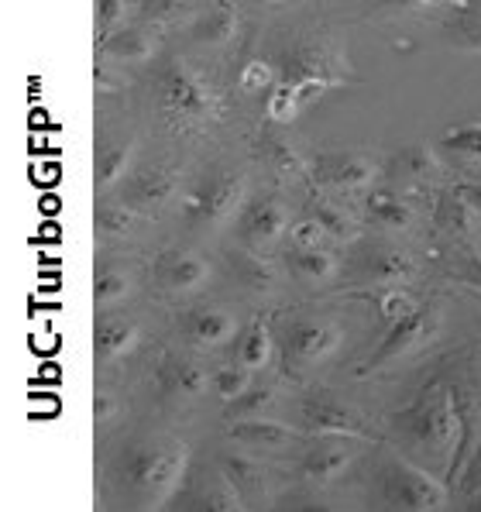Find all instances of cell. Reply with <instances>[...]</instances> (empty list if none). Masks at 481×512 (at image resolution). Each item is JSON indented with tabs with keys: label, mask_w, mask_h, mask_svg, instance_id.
Wrapping results in <instances>:
<instances>
[{
	"label": "cell",
	"mask_w": 481,
	"mask_h": 512,
	"mask_svg": "<svg viewBox=\"0 0 481 512\" xmlns=\"http://www.w3.org/2000/svg\"><path fill=\"white\" fill-rule=\"evenodd\" d=\"M399 433L413 451H420L427 461H444L454 451L451 471L461 464V416L454 406V392L444 378H433L416 392V399L396 416Z\"/></svg>",
	"instance_id": "6da1fadb"
},
{
	"label": "cell",
	"mask_w": 481,
	"mask_h": 512,
	"mask_svg": "<svg viewBox=\"0 0 481 512\" xmlns=\"http://www.w3.org/2000/svg\"><path fill=\"white\" fill-rule=\"evenodd\" d=\"M186 447L179 440H148L121 464V485L138 506L159 509L186 475Z\"/></svg>",
	"instance_id": "7a4b0ae2"
},
{
	"label": "cell",
	"mask_w": 481,
	"mask_h": 512,
	"mask_svg": "<svg viewBox=\"0 0 481 512\" xmlns=\"http://www.w3.org/2000/svg\"><path fill=\"white\" fill-rule=\"evenodd\" d=\"M159 107L176 131H203L220 117L217 93H210V86L186 62H172L159 76Z\"/></svg>",
	"instance_id": "3957f363"
},
{
	"label": "cell",
	"mask_w": 481,
	"mask_h": 512,
	"mask_svg": "<svg viewBox=\"0 0 481 512\" xmlns=\"http://www.w3.org/2000/svg\"><path fill=\"white\" fill-rule=\"evenodd\" d=\"M186 220L196 231H214L227 224L238 210H244V176L234 169H210L193 189L186 193Z\"/></svg>",
	"instance_id": "277c9868"
},
{
	"label": "cell",
	"mask_w": 481,
	"mask_h": 512,
	"mask_svg": "<svg viewBox=\"0 0 481 512\" xmlns=\"http://www.w3.org/2000/svg\"><path fill=\"white\" fill-rule=\"evenodd\" d=\"M385 499L396 509H444L447 488L433 482L420 464L406 458H392V468L385 475Z\"/></svg>",
	"instance_id": "5b68a950"
},
{
	"label": "cell",
	"mask_w": 481,
	"mask_h": 512,
	"mask_svg": "<svg viewBox=\"0 0 481 512\" xmlns=\"http://www.w3.org/2000/svg\"><path fill=\"white\" fill-rule=\"evenodd\" d=\"M440 334V310L437 303H416V310L409 317H402L399 324H392L389 337L378 344V351L372 354L368 368H382L385 361L399 358V354H409V351H420L427 348L433 337Z\"/></svg>",
	"instance_id": "8992f818"
},
{
	"label": "cell",
	"mask_w": 481,
	"mask_h": 512,
	"mask_svg": "<svg viewBox=\"0 0 481 512\" xmlns=\"http://www.w3.org/2000/svg\"><path fill=\"white\" fill-rule=\"evenodd\" d=\"M354 279L372 282L375 289H402L406 282L416 279V265L399 248L372 244V248H365L354 258Z\"/></svg>",
	"instance_id": "52a82bcc"
},
{
	"label": "cell",
	"mask_w": 481,
	"mask_h": 512,
	"mask_svg": "<svg viewBox=\"0 0 481 512\" xmlns=\"http://www.w3.org/2000/svg\"><path fill=\"white\" fill-rule=\"evenodd\" d=\"M238 227H241V241L248 248H265V244H275L282 238V231L289 227V214L279 203V196L265 193L258 200L244 203Z\"/></svg>",
	"instance_id": "ba28073f"
},
{
	"label": "cell",
	"mask_w": 481,
	"mask_h": 512,
	"mask_svg": "<svg viewBox=\"0 0 481 512\" xmlns=\"http://www.w3.org/2000/svg\"><path fill=\"white\" fill-rule=\"evenodd\" d=\"M313 176L320 186L337 189V193H358L375 179V159H368L365 152H334L323 155L313 165Z\"/></svg>",
	"instance_id": "9c48e42d"
},
{
	"label": "cell",
	"mask_w": 481,
	"mask_h": 512,
	"mask_svg": "<svg viewBox=\"0 0 481 512\" xmlns=\"http://www.w3.org/2000/svg\"><path fill=\"white\" fill-rule=\"evenodd\" d=\"M341 327L330 324V320H306L296 324L286 337V358L293 365H317L327 354L341 348Z\"/></svg>",
	"instance_id": "30bf717a"
},
{
	"label": "cell",
	"mask_w": 481,
	"mask_h": 512,
	"mask_svg": "<svg viewBox=\"0 0 481 512\" xmlns=\"http://www.w3.org/2000/svg\"><path fill=\"white\" fill-rule=\"evenodd\" d=\"M179 189H183V176L176 169H169V165H148L128 186V203L134 210H141V214L145 210L152 214V210L169 207L179 196Z\"/></svg>",
	"instance_id": "8fae6325"
},
{
	"label": "cell",
	"mask_w": 481,
	"mask_h": 512,
	"mask_svg": "<svg viewBox=\"0 0 481 512\" xmlns=\"http://www.w3.org/2000/svg\"><path fill=\"white\" fill-rule=\"evenodd\" d=\"M207 275H210L207 258L193 255V251H165L159 262H155V282L162 289H169V293H189Z\"/></svg>",
	"instance_id": "7c38bea8"
},
{
	"label": "cell",
	"mask_w": 481,
	"mask_h": 512,
	"mask_svg": "<svg viewBox=\"0 0 481 512\" xmlns=\"http://www.w3.org/2000/svg\"><path fill=\"white\" fill-rule=\"evenodd\" d=\"M303 423L313 433H344V437H368L365 423H361L348 406L334 403V399H323V396H310L303 403Z\"/></svg>",
	"instance_id": "4fadbf2b"
},
{
	"label": "cell",
	"mask_w": 481,
	"mask_h": 512,
	"mask_svg": "<svg viewBox=\"0 0 481 512\" xmlns=\"http://www.w3.org/2000/svg\"><path fill=\"white\" fill-rule=\"evenodd\" d=\"M159 389H162L165 399H179V403H186V399L203 396V389H207V375H203V368L189 358H165L162 368H159Z\"/></svg>",
	"instance_id": "5bb4252c"
},
{
	"label": "cell",
	"mask_w": 481,
	"mask_h": 512,
	"mask_svg": "<svg viewBox=\"0 0 481 512\" xmlns=\"http://www.w3.org/2000/svg\"><path fill=\"white\" fill-rule=\"evenodd\" d=\"M365 214L372 224L385 227V231H413L416 224V210L413 203H406L399 193H392V189H372V193L365 196Z\"/></svg>",
	"instance_id": "9a60e30c"
},
{
	"label": "cell",
	"mask_w": 481,
	"mask_h": 512,
	"mask_svg": "<svg viewBox=\"0 0 481 512\" xmlns=\"http://www.w3.org/2000/svg\"><path fill=\"white\" fill-rule=\"evenodd\" d=\"M234 334V320L231 313L214 310V306H203V310H193L186 317V337L200 348H217V344L231 341Z\"/></svg>",
	"instance_id": "2e32d148"
},
{
	"label": "cell",
	"mask_w": 481,
	"mask_h": 512,
	"mask_svg": "<svg viewBox=\"0 0 481 512\" xmlns=\"http://www.w3.org/2000/svg\"><path fill=\"white\" fill-rule=\"evenodd\" d=\"M224 475L234 485V492L241 495V502H262L265 499V478L262 468L248 458V454H227L224 458Z\"/></svg>",
	"instance_id": "e0dca14e"
},
{
	"label": "cell",
	"mask_w": 481,
	"mask_h": 512,
	"mask_svg": "<svg viewBox=\"0 0 481 512\" xmlns=\"http://www.w3.org/2000/svg\"><path fill=\"white\" fill-rule=\"evenodd\" d=\"M231 440L251 447V451H279L282 444L293 440V430L279 427V423H268V420H244L231 430Z\"/></svg>",
	"instance_id": "ac0fdd59"
},
{
	"label": "cell",
	"mask_w": 481,
	"mask_h": 512,
	"mask_svg": "<svg viewBox=\"0 0 481 512\" xmlns=\"http://www.w3.org/2000/svg\"><path fill=\"white\" fill-rule=\"evenodd\" d=\"M134 341H138V327L131 324V320H104V324L97 327V337H93V348L104 361H114L121 358V354H128L134 348Z\"/></svg>",
	"instance_id": "d6986e66"
},
{
	"label": "cell",
	"mask_w": 481,
	"mask_h": 512,
	"mask_svg": "<svg viewBox=\"0 0 481 512\" xmlns=\"http://www.w3.org/2000/svg\"><path fill=\"white\" fill-rule=\"evenodd\" d=\"M475 217H478V210L471 207L457 189L454 193H444L437 200V227L444 234H457V238H464V234H471V227H475Z\"/></svg>",
	"instance_id": "ffe728a7"
},
{
	"label": "cell",
	"mask_w": 481,
	"mask_h": 512,
	"mask_svg": "<svg viewBox=\"0 0 481 512\" xmlns=\"http://www.w3.org/2000/svg\"><path fill=\"white\" fill-rule=\"evenodd\" d=\"M289 269L303 282H327L337 272V258L327 248H293L289 251Z\"/></svg>",
	"instance_id": "44dd1931"
},
{
	"label": "cell",
	"mask_w": 481,
	"mask_h": 512,
	"mask_svg": "<svg viewBox=\"0 0 481 512\" xmlns=\"http://www.w3.org/2000/svg\"><path fill=\"white\" fill-rule=\"evenodd\" d=\"M262 155H265V162L272 165V172L279 179H299V176H306V172H310V162H306L303 155L289 145V141H282L275 135L262 138Z\"/></svg>",
	"instance_id": "7402d4cb"
},
{
	"label": "cell",
	"mask_w": 481,
	"mask_h": 512,
	"mask_svg": "<svg viewBox=\"0 0 481 512\" xmlns=\"http://www.w3.org/2000/svg\"><path fill=\"white\" fill-rule=\"evenodd\" d=\"M348 464H351V451H344V447H323V451H313L303 461V478L313 485H330L334 478H341V471Z\"/></svg>",
	"instance_id": "603a6c76"
},
{
	"label": "cell",
	"mask_w": 481,
	"mask_h": 512,
	"mask_svg": "<svg viewBox=\"0 0 481 512\" xmlns=\"http://www.w3.org/2000/svg\"><path fill=\"white\" fill-rule=\"evenodd\" d=\"M234 272H238V279L251 289H268L275 282L272 258H265L262 251L248 248V244L234 251Z\"/></svg>",
	"instance_id": "cb8c5ba5"
},
{
	"label": "cell",
	"mask_w": 481,
	"mask_h": 512,
	"mask_svg": "<svg viewBox=\"0 0 481 512\" xmlns=\"http://www.w3.org/2000/svg\"><path fill=\"white\" fill-rule=\"evenodd\" d=\"M141 220V210H134L128 200H117V203H104L97 210V231L100 238H128L134 231V224Z\"/></svg>",
	"instance_id": "d4e9b609"
},
{
	"label": "cell",
	"mask_w": 481,
	"mask_h": 512,
	"mask_svg": "<svg viewBox=\"0 0 481 512\" xmlns=\"http://www.w3.org/2000/svg\"><path fill=\"white\" fill-rule=\"evenodd\" d=\"M306 214L317 220L327 238H334V241H354V238H358V227H354V220L344 214V210H337L330 200H313L310 207H306Z\"/></svg>",
	"instance_id": "484cf974"
},
{
	"label": "cell",
	"mask_w": 481,
	"mask_h": 512,
	"mask_svg": "<svg viewBox=\"0 0 481 512\" xmlns=\"http://www.w3.org/2000/svg\"><path fill=\"white\" fill-rule=\"evenodd\" d=\"M196 35L210 45H220V42H231L238 35V7L231 4H217L214 11H207V18L196 25Z\"/></svg>",
	"instance_id": "4316f807"
},
{
	"label": "cell",
	"mask_w": 481,
	"mask_h": 512,
	"mask_svg": "<svg viewBox=\"0 0 481 512\" xmlns=\"http://www.w3.org/2000/svg\"><path fill=\"white\" fill-rule=\"evenodd\" d=\"M396 172L402 179H413V183H430L440 172V162L427 145H409L396 159Z\"/></svg>",
	"instance_id": "83f0119b"
},
{
	"label": "cell",
	"mask_w": 481,
	"mask_h": 512,
	"mask_svg": "<svg viewBox=\"0 0 481 512\" xmlns=\"http://www.w3.org/2000/svg\"><path fill=\"white\" fill-rule=\"evenodd\" d=\"M268 330H265V324L258 320V324H251L248 330L241 334V341H238V361L248 372H258V368L265 365L268 361Z\"/></svg>",
	"instance_id": "f1b7e54d"
},
{
	"label": "cell",
	"mask_w": 481,
	"mask_h": 512,
	"mask_svg": "<svg viewBox=\"0 0 481 512\" xmlns=\"http://www.w3.org/2000/svg\"><path fill=\"white\" fill-rule=\"evenodd\" d=\"M155 49V38L152 31H141V28H128L121 35H114V42L107 45V52L121 62H131V59H145L148 52Z\"/></svg>",
	"instance_id": "f546056e"
},
{
	"label": "cell",
	"mask_w": 481,
	"mask_h": 512,
	"mask_svg": "<svg viewBox=\"0 0 481 512\" xmlns=\"http://www.w3.org/2000/svg\"><path fill=\"white\" fill-rule=\"evenodd\" d=\"M210 382H214V392L224 399V403H234V399L248 392V368H244L241 361H234V365H220Z\"/></svg>",
	"instance_id": "4dcf8cb0"
},
{
	"label": "cell",
	"mask_w": 481,
	"mask_h": 512,
	"mask_svg": "<svg viewBox=\"0 0 481 512\" xmlns=\"http://www.w3.org/2000/svg\"><path fill=\"white\" fill-rule=\"evenodd\" d=\"M131 159V145H117V148H107L97 162V189H107L110 183H117L124 172V165Z\"/></svg>",
	"instance_id": "1f68e13d"
},
{
	"label": "cell",
	"mask_w": 481,
	"mask_h": 512,
	"mask_svg": "<svg viewBox=\"0 0 481 512\" xmlns=\"http://www.w3.org/2000/svg\"><path fill=\"white\" fill-rule=\"evenodd\" d=\"M299 107H303V97H299V90H293V86L282 83L268 93V117L272 121H289Z\"/></svg>",
	"instance_id": "d6a6232c"
},
{
	"label": "cell",
	"mask_w": 481,
	"mask_h": 512,
	"mask_svg": "<svg viewBox=\"0 0 481 512\" xmlns=\"http://www.w3.org/2000/svg\"><path fill=\"white\" fill-rule=\"evenodd\" d=\"M444 148L457 155H481V124H464L444 135Z\"/></svg>",
	"instance_id": "836d02e7"
},
{
	"label": "cell",
	"mask_w": 481,
	"mask_h": 512,
	"mask_svg": "<svg viewBox=\"0 0 481 512\" xmlns=\"http://www.w3.org/2000/svg\"><path fill=\"white\" fill-rule=\"evenodd\" d=\"M272 389L268 385H262V389H248L244 396H238L231 403V413L234 416H251V413H258V409H265L268 403H272Z\"/></svg>",
	"instance_id": "e575fe53"
},
{
	"label": "cell",
	"mask_w": 481,
	"mask_h": 512,
	"mask_svg": "<svg viewBox=\"0 0 481 512\" xmlns=\"http://www.w3.org/2000/svg\"><path fill=\"white\" fill-rule=\"evenodd\" d=\"M124 293H128V279H124L121 272H104V275H97V289H93L97 303H114V299H121Z\"/></svg>",
	"instance_id": "d590c367"
},
{
	"label": "cell",
	"mask_w": 481,
	"mask_h": 512,
	"mask_svg": "<svg viewBox=\"0 0 481 512\" xmlns=\"http://www.w3.org/2000/svg\"><path fill=\"white\" fill-rule=\"evenodd\" d=\"M320 238H327V234H323V227L310 214L293 224V248H317Z\"/></svg>",
	"instance_id": "8d00e7d4"
},
{
	"label": "cell",
	"mask_w": 481,
	"mask_h": 512,
	"mask_svg": "<svg viewBox=\"0 0 481 512\" xmlns=\"http://www.w3.org/2000/svg\"><path fill=\"white\" fill-rule=\"evenodd\" d=\"M124 14V4H114V0H104V4H97V28L107 31L110 21H121Z\"/></svg>",
	"instance_id": "74e56055"
},
{
	"label": "cell",
	"mask_w": 481,
	"mask_h": 512,
	"mask_svg": "<svg viewBox=\"0 0 481 512\" xmlns=\"http://www.w3.org/2000/svg\"><path fill=\"white\" fill-rule=\"evenodd\" d=\"M457 38H464V45H475L481 49V21H461V25L454 28Z\"/></svg>",
	"instance_id": "f35d334b"
},
{
	"label": "cell",
	"mask_w": 481,
	"mask_h": 512,
	"mask_svg": "<svg viewBox=\"0 0 481 512\" xmlns=\"http://www.w3.org/2000/svg\"><path fill=\"white\" fill-rule=\"evenodd\" d=\"M457 193H461L464 200H468L471 207H475L478 214H481V186H461V189H457Z\"/></svg>",
	"instance_id": "ab89813d"
},
{
	"label": "cell",
	"mask_w": 481,
	"mask_h": 512,
	"mask_svg": "<svg viewBox=\"0 0 481 512\" xmlns=\"http://www.w3.org/2000/svg\"><path fill=\"white\" fill-rule=\"evenodd\" d=\"M475 265H478V275H481V262H475Z\"/></svg>",
	"instance_id": "60d3db41"
}]
</instances>
